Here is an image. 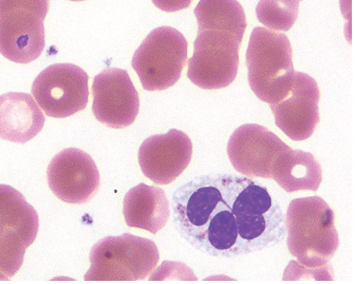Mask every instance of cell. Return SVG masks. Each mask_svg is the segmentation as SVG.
Here are the masks:
<instances>
[{
	"label": "cell",
	"instance_id": "5",
	"mask_svg": "<svg viewBox=\"0 0 355 284\" xmlns=\"http://www.w3.org/2000/svg\"><path fill=\"white\" fill-rule=\"evenodd\" d=\"M49 0H0V53L11 62L37 59L46 44Z\"/></svg>",
	"mask_w": 355,
	"mask_h": 284
},
{
	"label": "cell",
	"instance_id": "2",
	"mask_svg": "<svg viewBox=\"0 0 355 284\" xmlns=\"http://www.w3.org/2000/svg\"><path fill=\"white\" fill-rule=\"evenodd\" d=\"M287 247L299 264L315 270L326 269L338 250L335 215L320 197L293 199L286 217Z\"/></svg>",
	"mask_w": 355,
	"mask_h": 284
},
{
	"label": "cell",
	"instance_id": "10",
	"mask_svg": "<svg viewBox=\"0 0 355 284\" xmlns=\"http://www.w3.org/2000/svg\"><path fill=\"white\" fill-rule=\"evenodd\" d=\"M290 148L264 126L248 124L233 132L227 153L239 173L251 178L272 179L275 161Z\"/></svg>",
	"mask_w": 355,
	"mask_h": 284
},
{
	"label": "cell",
	"instance_id": "15",
	"mask_svg": "<svg viewBox=\"0 0 355 284\" xmlns=\"http://www.w3.org/2000/svg\"><path fill=\"white\" fill-rule=\"evenodd\" d=\"M45 117L33 97L10 92L0 96V138L25 144L43 129Z\"/></svg>",
	"mask_w": 355,
	"mask_h": 284
},
{
	"label": "cell",
	"instance_id": "17",
	"mask_svg": "<svg viewBox=\"0 0 355 284\" xmlns=\"http://www.w3.org/2000/svg\"><path fill=\"white\" fill-rule=\"evenodd\" d=\"M272 179L286 192H316L322 181V167L311 153L290 148L275 161Z\"/></svg>",
	"mask_w": 355,
	"mask_h": 284
},
{
	"label": "cell",
	"instance_id": "3",
	"mask_svg": "<svg viewBox=\"0 0 355 284\" xmlns=\"http://www.w3.org/2000/svg\"><path fill=\"white\" fill-rule=\"evenodd\" d=\"M246 65L250 87L259 99L273 104L284 98L295 74L292 47L285 34L263 27L252 30Z\"/></svg>",
	"mask_w": 355,
	"mask_h": 284
},
{
	"label": "cell",
	"instance_id": "21",
	"mask_svg": "<svg viewBox=\"0 0 355 284\" xmlns=\"http://www.w3.org/2000/svg\"><path fill=\"white\" fill-rule=\"evenodd\" d=\"M70 1L80 2V1H84V0H70Z\"/></svg>",
	"mask_w": 355,
	"mask_h": 284
},
{
	"label": "cell",
	"instance_id": "1",
	"mask_svg": "<svg viewBox=\"0 0 355 284\" xmlns=\"http://www.w3.org/2000/svg\"><path fill=\"white\" fill-rule=\"evenodd\" d=\"M171 205L180 235L209 256H246L286 238L280 203L256 180L231 174L200 175L174 191Z\"/></svg>",
	"mask_w": 355,
	"mask_h": 284
},
{
	"label": "cell",
	"instance_id": "11",
	"mask_svg": "<svg viewBox=\"0 0 355 284\" xmlns=\"http://www.w3.org/2000/svg\"><path fill=\"white\" fill-rule=\"evenodd\" d=\"M93 113L99 122L115 129L133 124L140 108L139 95L128 72L110 69L94 77Z\"/></svg>",
	"mask_w": 355,
	"mask_h": 284
},
{
	"label": "cell",
	"instance_id": "20",
	"mask_svg": "<svg viewBox=\"0 0 355 284\" xmlns=\"http://www.w3.org/2000/svg\"><path fill=\"white\" fill-rule=\"evenodd\" d=\"M156 8L165 12H177L188 8L192 0H152Z\"/></svg>",
	"mask_w": 355,
	"mask_h": 284
},
{
	"label": "cell",
	"instance_id": "16",
	"mask_svg": "<svg viewBox=\"0 0 355 284\" xmlns=\"http://www.w3.org/2000/svg\"><path fill=\"white\" fill-rule=\"evenodd\" d=\"M170 215L166 192L158 187L141 183L132 188L124 197L123 216L131 228L156 234L165 227Z\"/></svg>",
	"mask_w": 355,
	"mask_h": 284
},
{
	"label": "cell",
	"instance_id": "14",
	"mask_svg": "<svg viewBox=\"0 0 355 284\" xmlns=\"http://www.w3.org/2000/svg\"><path fill=\"white\" fill-rule=\"evenodd\" d=\"M193 154L190 137L172 129L165 135H153L144 141L138 152L141 171L154 183L169 185L189 167Z\"/></svg>",
	"mask_w": 355,
	"mask_h": 284
},
{
	"label": "cell",
	"instance_id": "6",
	"mask_svg": "<svg viewBox=\"0 0 355 284\" xmlns=\"http://www.w3.org/2000/svg\"><path fill=\"white\" fill-rule=\"evenodd\" d=\"M188 57V42L178 30L162 26L153 30L135 53L132 67L144 90L171 87L178 81Z\"/></svg>",
	"mask_w": 355,
	"mask_h": 284
},
{
	"label": "cell",
	"instance_id": "18",
	"mask_svg": "<svg viewBox=\"0 0 355 284\" xmlns=\"http://www.w3.org/2000/svg\"><path fill=\"white\" fill-rule=\"evenodd\" d=\"M194 14L198 28L230 33L243 40L246 17L237 0H200Z\"/></svg>",
	"mask_w": 355,
	"mask_h": 284
},
{
	"label": "cell",
	"instance_id": "4",
	"mask_svg": "<svg viewBox=\"0 0 355 284\" xmlns=\"http://www.w3.org/2000/svg\"><path fill=\"white\" fill-rule=\"evenodd\" d=\"M89 261L86 281H144L157 267L159 252L153 240L125 233L99 240Z\"/></svg>",
	"mask_w": 355,
	"mask_h": 284
},
{
	"label": "cell",
	"instance_id": "7",
	"mask_svg": "<svg viewBox=\"0 0 355 284\" xmlns=\"http://www.w3.org/2000/svg\"><path fill=\"white\" fill-rule=\"evenodd\" d=\"M39 216L13 187L0 185V281H7L22 267L26 250L37 237Z\"/></svg>",
	"mask_w": 355,
	"mask_h": 284
},
{
	"label": "cell",
	"instance_id": "13",
	"mask_svg": "<svg viewBox=\"0 0 355 284\" xmlns=\"http://www.w3.org/2000/svg\"><path fill=\"white\" fill-rule=\"evenodd\" d=\"M318 83L309 75L295 72L292 85L284 98L270 104L277 126L293 141H304L320 123Z\"/></svg>",
	"mask_w": 355,
	"mask_h": 284
},
{
	"label": "cell",
	"instance_id": "8",
	"mask_svg": "<svg viewBox=\"0 0 355 284\" xmlns=\"http://www.w3.org/2000/svg\"><path fill=\"white\" fill-rule=\"evenodd\" d=\"M241 43L232 33L198 28L193 56L189 60V80L206 90L231 85L238 74Z\"/></svg>",
	"mask_w": 355,
	"mask_h": 284
},
{
	"label": "cell",
	"instance_id": "12",
	"mask_svg": "<svg viewBox=\"0 0 355 284\" xmlns=\"http://www.w3.org/2000/svg\"><path fill=\"white\" fill-rule=\"evenodd\" d=\"M46 174L53 194L68 203L88 202L100 186L97 165L92 156L79 149H66L54 156Z\"/></svg>",
	"mask_w": 355,
	"mask_h": 284
},
{
	"label": "cell",
	"instance_id": "19",
	"mask_svg": "<svg viewBox=\"0 0 355 284\" xmlns=\"http://www.w3.org/2000/svg\"><path fill=\"white\" fill-rule=\"evenodd\" d=\"M302 0H260L256 13L263 26L276 31H288L298 17Z\"/></svg>",
	"mask_w": 355,
	"mask_h": 284
},
{
	"label": "cell",
	"instance_id": "9",
	"mask_svg": "<svg viewBox=\"0 0 355 284\" xmlns=\"http://www.w3.org/2000/svg\"><path fill=\"white\" fill-rule=\"evenodd\" d=\"M89 76L79 66L56 64L41 72L32 93L48 117L63 119L85 110L89 101Z\"/></svg>",
	"mask_w": 355,
	"mask_h": 284
}]
</instances>
